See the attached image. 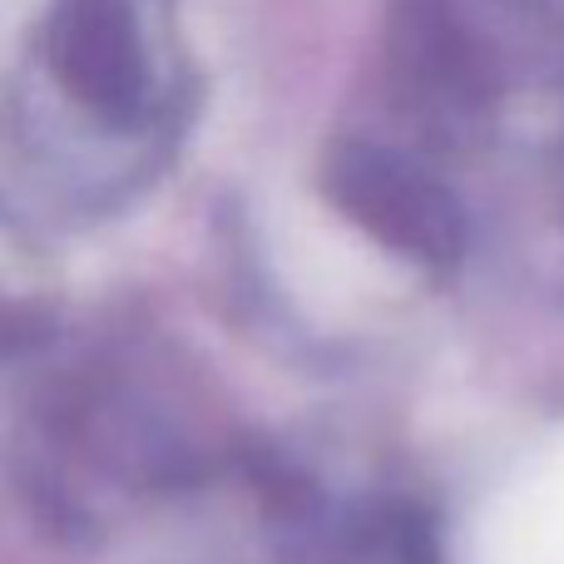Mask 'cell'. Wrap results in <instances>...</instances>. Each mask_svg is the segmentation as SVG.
<instances>
[{"mask_svg":"<svg viewBox=\"0 0 564 564\" xmlns=\"http://www.w3.org/2000/svg\"><path fill=\"white\" fill-rule=\"evenodd\" d=\"M45 55L85 109L109 119H139L149 109V55L124 0H59Z\"/></svg>","mask_w":564,"mask_h":564,"instance_id":"cell-2","label":"cell"},{"mask_svg":"<svg viewBox=\"0 0 564 564\" xmlns=\"http://www.w3.org/2000/svg\"><path fill=\"white\" fill-rule=\"evenodd\" d=\"M327 194L347 208V218L421 268H451L466 248V218L456 198L397 149L357 139L341 144L327 164Z\"/></svg>","mask_w":564,"mask_h":564,"instance_id":"cell-1","label":"cell"}]
</instances>
